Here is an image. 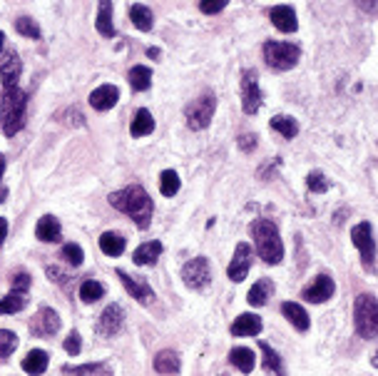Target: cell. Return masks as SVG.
<instances>
[{"mask_svg":"<svg viewBox=\"0 0 378 376\" xmlns=\"http://www.w3.org/2000/svg\"><path fill=\"white\" fill-rule=\"evenodd\" d=\"M110 205L120 212H124L127 217L137 222L140 229L150 227L152 212H155V205H152V197L144 192V187L140 185H132V187H124L112 192L110 195Z\"/></svg>","mask_w":378,"mask_h":376,"instance_id":"obj_1","label":"cell"},{"mask_svg":"<svg viewBox=\"0 0 378 376\" xmlns=\"http://www.w3.org/2000/svg\"><path fill=\"white\" fill-rule=\"evenodd\" d=\"M25 112H27V95L15 87H5L3 95V107H0V127L8 137L18 135L25 127Z\"/></svg>","mask_w":378,"mask_h":376,"instance_id":"obj_2","label":"cell"},{"mask_svg":"<svg viewBox=\"0 0 378 376\" xmlns=\"http://www.w3.org/2000/svg\"><path fill=\"white\" fill-rule=\"evenodd\" d=\"M252 237L256 240V252L267 264H279L284 260V244H281L279 229L271 220L252 222Z\"/></svg>","mask_w":378,"mask_h":376,"instance_id":"obj_3","label":"cell"},{"mask_svg":"<svg viewBox=\"0 0 378 376\" xmlns=\"http://www.w3.org/2000/svg\"><path fill=\"white\" fill-rule=\"evenodd\" d=\"M353 322L356 331L364 339H376L378 331V302L373 294H361L353 304Z\"/></svg>","mask_w":378,"mask_h":376,"instance_id":"obj_4","label":"cell"},{"mask_svg":"<svg viewBox=\"0 0 378 376\" xmlns=\"http://www.w3.org/2000/svg\"><path fill=\"white\" fill-rule=\"evenodd\" d=\"M264 58H267L269 67L274 70H291L301 58V50L291 43H276V40H269L264 45Z\"/></svg>","mask_w":378,"mask_h":376,"instance_id":"obj_5","label":"cell"},{"mask_svg":"<svg viewBox=\"0 0 378 376\" xmlns=\"http://www.w3.org/2000/svg\"><path fill=\"white\" fill-rule=\"evenodd\" d=\"M214 110H216V98L212 92H204L202 98H197L192 105H187V110H184L187 125L192 130H204V127H209V123H212Z\"/></svg>","mask_w":378,"mask_h":376,"instance_id":"obj_6","label":"cell"},{"mask_svg":"<svg viewBox=\"0 0 378 376\" xmlns=\"http://www.w3.org/2000/svg\"><path fill=\"white\" fill-rule=\"evenodd\" d=\"M353 244L359 247L361 257H364V267L376 272V242H373V227L368 222H361L351 229Z\"/></svg>","mask_w":378,"mask_h":376,"instance_id":"obj_7","label":"cell"},{"mask_svg":"<svg viewBox=\"0 0 378 376\" xmlns=\"http://www.w3.org/2000/svg\"><path fill=\"white\" fill-rule=\"evenodd\" d=\"M182 279L189 289H204L212 279V267H209L207 257H194L182 267Z\"/></svg>","mask_w":378,"mask_h":376,"instance_id":"obj_8","label":"cell"},{"mask_svg":"<svg viewBox=\"0 0 378 376\" xmlns=\"http://www.w3.org/2000/svg\"><path fill=\"white\" fill-rule=\"evenodd\" d=\"M241 107H244L247 115H254L261 107V90H259L256 70L244 72V80H241Z\"/></svg>","mask_w":378,"mask_h":376,"instance_id":"obj_9","label":"cell"},{"mask_svg":"<svg viewBox=\"0 0 378 376\" xmlns=\"http://www.w3.org/2000/svg\"><path fill=\"white\" fill-rule=\"evenodd\" d=\"M122 324H124L122 306H120V304H110L98 319V334H100V337H115V334H120Z\"/></svg>","mask_w":378,"mask_h":376,"instance_id":"obj_10","label":"cell"},{"mask_svg":"<svg viewBox=\"0 0 378 376\" xmlns=\"http://www.w3.org/2000/svg\"><path fill=\"white\" fill-rule=\"evenodd\" d=\"M249 267H252V247L247 242H239L236 244V252L232 257V264H229L227 274L232 282H244L249 274Z\"/></svg>","mask_w":378,"mask_h":376,"instance_id":"obj_11","label":"cell"},{"mask_svg":"<svg viewBox=\"0 0 378 376\" xmlns=\"http://www.w3.org/2000/svg\"><path fill=\"white\" fill-rule=\"evenodd\" d=\"M336 292V284H333V279L326 277V274H319V277L313 279L311 284L301 292V297L307 299V302H313V304H321V302H329Z\"/></svg>","mask_w":378,"mask_h":376,"instance_id":"obj_12","label":"cell"},{"mask_svg":"<svg viewBox=\"0 0 378 376\" xmlns=\"http://www.w3.org/2000/svg\"><path fill=\"white\" fill-rule=\"evenodd\" d=\"M58 329H60V317L52 309H47V306H43L35 314L33 322H30V331H33L35 337H52V334H58Z\"/></svg>","mask_w":378,"mask_h":376,"instance_id":"obj_13","label":"cell"},{"mask_svg":"<svg viewBox=\"0 0 378 376\" xmlns=\"http://www.w3.org/2000/svg\"><path fill=\"white\" fill-rule=\"evenodd\" d=\"M118 277L122 279L124 289L132 294V299H137L140 304H150L152 299H155V292H152V286L147 284L142 277H130V274L122 272V269H118Z\"/></svg>","mask_w":378,"mask_h":376,"instance_id":"obj_14","label":"cell"},{"mask_svg":"<svg viewBox=\"0 0 378 376\" xmlns=\"http://www.w3.org/2000/svg\"><path fill=\"white\" fill-rule=\"evenodd\" d=\"M23 72V63L15 52H5L0 60V78H3V87H15Z\"/></svg>","mask_w":378,"mask_h":376,"instance_id":"obj_15","label":"cell"},{"mask_svg":"<svg viewBox=\"0 0 378 376\" xmlns=\"http://www.w3.org/2000/svg\"><path fill=\"white\" fill-rule=\"evenodd\" d=\"M35 237L40 242H47V244H55V242L63 240V227H60L58 217H52V214L40 217L38 227H35Z\"/></svg>","mask_w":378,"mask_h":376,"instance_id":"obj_16","label":"cell"},{"mask_svg":"<svg viewBox=\"0 0 378 376\" xmlns=\"http://www.w3.org/2000/svg\"><path fill=\"white\" fill-rule=\"evenodd\" d=\"M120 100V90L115 87V85H100L98 90L90 92V105L95 107V110L104 112L110 110V107H115Z\"/></svg>","mask_w":378,"mask_h":376,"instance_id":"obj_17","label":"cell"},{"mask_svg":"<svg viewBox=\"0 0 378 376\" xmlns=\"http://www.w3.org/2000/svg\"><path fill=\"white\" fill-rule=\"evenodd\" d=\"M269 18H271L274 28L276 30H281V33H293V30L299 28V23H296V13H293V8H289V6L271 8Z\"/></svg>","mask_w":378,"mask_h":376,"instance_id":"obj_18","label":"cell"},{"mask_svg":"<svg viewBox=\"0 0 378 376\" xmlns=\"http://www.w3.org/2000/svg\"><path fill=\"white\" fill-rule=\"evenodd\" d=\"M261 331V319L256 314H239L232 324V334L234 337H256Z\"/></svg>","mask_w":378,"mask_h":376,"instance_id":"obj_19","label":"cell"},{"mask_svg":"<svg viewBox=\"0 0 378 376\" xmlns=\"http://www.w3.org/2000/svg\"><path fill=\"white\" fill-rule=\"evenodd\" d=\"M159 254H162V244H159V242H144V244H140L137 249H135L132 262L140 267L155 264V262L159 260Z\"/></svg>","mask_w":378,"mask_h":376,"instance_id":"obj_20","label":"cell"},{"mask_svg":"<svg viewBox=\"0 0 378 376\" xmlns=\"http://www.w3.org/2000/svg\"><path fill=\"white\" fill-rule=\"evenodd\" d=\"M281 314H284V317H287L299 331H307L309 329L307 309H304L301 304H296V302H284V304H281Z\"/></svg>","mask_w":378,"mask_h":376,"instance_id":"obj_21","label":"cell"},{"mask_svg":"<svg viewBox=\"0 0 378 376\" xmlns=\"http://www.w3.org/2000/svg\"><path fill=\"white\" fill-rule=\"evenodd\" d=\"M98 30L104 38H115V23H112V0H100L98 10Z\"/></svg>","mask_w":378,"mask_h":376,"instance_id":"obj_22","label":"cell"},{"mask_svg":"<svg viewBox=\"0 0 378 376\" xmlns=\"http://www.w3.org/2000/svg\"><path fill=\"white\" fill-rule=\"evenodd\" d=\"M274 294V284H271V279H259L247 294V302L252 306H264L267 304V299Z\"/></svg>","mask_w":378,"mask_h":376,"instance_id":"obj_23","label":"cell"},{"mask_svg":"<svg viewBox=\"0 0 378 376\" xmlns=\"http://www.w3.org/2000/svg\"><path fill=\"white\" fill-rule=\"evenodd\" d=\"M155 371L157 374H179L182 371V364H179V357L175 351H159L155 359Z\"/></svg>","mask_w":378,"mask_h":376,"instance_id":"obj_24","label":"cell"},{"mask_svg":"<svg viewBox=\"0 0 378 376\" xmlns=\"http://www.w3.org/2000/svg\"><path fill=\"white\" fill-rule=\"evenodd\" d=\"M229 362L234 364L236 369L244 371V374H249V371L254 369V364H256V357H254V351L247 349V346H236V349L229 351Z\"/></svg>","mask_w":378,"mask_h":376,"instance_id":"obj_25","label":"cell"},{"mask_svg":"<svg viewBox=\"0 0 378 376\" xmlns=\"http://www.w3.org/2000/svg\"><path fill=\"white\" fill-rule=\"evenodd\" d=\"M155 130V117H152L150 110H137V115H135V120H132V137H144V135H150V132Z\"/></svg>","mask_w":378,"mask_h":376,"instance_id":"obj_26","label":"cell"},{"mask_svg":"<svg viewBox=\"0 0 378 376\" xmlns=\"http://www.w3.org/2000/svg\"><path fill=\"white\" fill-rule=\"evenodd\" d=\"M100 249H102L107 257H120L124 252V237L118 232H104L100 237Z\"/></svg>","mask_w":378,"mask_h":376,"instance_id":"obj_27","label":"cell"},{"mask_svg":"<svg viewBox=\"0 0 378 376\" xmlns=\"http://www.w3.org/2000/svg\"><path fill=\"white\" fill-rule=\"evenodd\" d=\"M130 85H132V90H137V92H144V90H150V85H152V70L147 65H135L130 70Z\"/></svg>","mask_w":378,"mask_h":376,"instance_id":"obj_28","label":"cell"},{"mask_svg":"<svg viewBox=\"0 0 378 376\" xmlns=\"http://www.w3.org/2000/svg\"><path fill=\"white\" fill-rule=\"evenodd\" d=\"M271 130L279 132V135L287 137V140H291V137L299 135V125H296V120H293V117L276 115V117H271Z\"/></svg>","mask_w":378,"mask_h":376,"instance_id":"obj_29","label":"cell"},{"mask_svg":"<svg viewBox=\"0 0 378 376\" xmlns=\"http://www.w3.org/2000/svg\"><path fill=\"white\" fill-rule=\"evenodd\" d=\"M23 369H25L27 374H43V371L47 369V354L43 349H33L23 359Z\"/></svg>","mask_w":378,"mask_h":376,"instance_id":"obj_30","label":"cell"},{"mask_svg":"<svg viewBox=\"0 0 378 376\" xmlns=\"http://www.w3.org/2000/svg\"><path fill=\"white\" fill-rule=\"evenodd\" d=\"M27 304L25 292H10L8 297L0 299V314H15V311H23Z\"/></svg>","mask_w":378,"mask_h":376,"instance_id":"obj_31","label":"cell"},{"mask_svg":"<svg viewBox=\"0 0 378 376\" xmlns=\"http://www.w3.org/2000/svg\"><path fill=\"white\" fill-rule=\"evenodd\" d=\"M130 18H132V23H135V28H140L142 33L152 30L155 18H152V10L147 6H132L130 8Z\"/></svg>","mask_w":378,"mask_h":376,"instance_id":"obj_32","label":"cell"},{"mask_svg":"<svg viewBox=\"0 0 378 376\" xmlns=\"http://www.w3.org/2000/svg\"><path fill=\"white\" fill-rule=\"evenodd\" d=\"M102 297H104V286L100 284V282H95V279L82 282V286H80V299H82V302L92 304V302H98V299Z\"/></svg>","mask_w":378,"mask_h":376,"instance_id":"obj_33","label":"cell"},{"mask_svg":"<svg viewBox=\"0 0 378 376\" xmlns=\"http://www.w3.org/2000/svg\"><path fill=\"white\" fill-rule=\"evenodd\" d=\"M259 346H261V354H264V366H267L271 374H284V362L279 359V354L264 342H261Z\"/></svg>","mask_w":378,"mask_h":376,"instance_id":"obj_34","label":"cell"},{"mask_svg":"<svg viewBox=\"0 0 378 376\" xmlns=\"http://www.w3.org/2000/svg\"><path fill=\"white\" fill-rule=\"evenodd\" d=\"M159 189H162L164 197H172L179 192V175L175 169H164L162 177H159Z\"/></svg>","mask_w":378,"mask_h":376,"instance_id":"obj_35","label":"cell"},{"mask_svg":"<svg viewBox=\"0 0 378 376\" xmlns=\"http://www.w3.org/2000/svg\"><path fill=\"white\" fill-rule=\"evenodd\" d=\"M63 374H112L107 364H85V366H63Z\"/></svg>","mask_w":378,"mask_h":376,"instance_id":"obj_36","label":"cell"},{"mask_svg":"<svg viewBox=\"0 0 378 376\" xmlns=\"http://www.w3.org/2000/svg\"><path fill=\"white\" fill-rule=\"evenodd\" d=\"M15 349H18V337H15L13 331L0 329V359L10 357Z\"/></svg>","mask_w":378,"mask_h":376,"instance_id":"obj_37","label":"cell"},{"mask_svg":"<svg viewBox=\"0 0 378 376\" xmlns=\"http://www.w3.org/2000/svg\"><path fill=\"white\" fill-rule=\"evenodd\" d=\"M15 30H18L20 35H25V38H33V40L40 38V28L33 18H18L15 20Z\"/></svg>","mask_w":378,"mask_h":376,"instance_id":"obj_38","label":"cell"},{"mask_svg":"<svg viewBox=\"0 0 378 376\" xmlns=\"http://www.w3.org/2000/svg\"><path fill=\"white\" fill-rule=\"evenodd\" d=\"M63 260H65L67 264H72V267H80L82 264V260H85V254H82L80 244H65L63 247Z\"/></svg>","mask_w":378,"mask_h":376,"instance_id":"obj_39","label":"cell"},{"mask_svg":"<svg viewBox=\"0 0 378 376\" xmlns=\"http://www.w3.org/2000/svg\"><path fill=\"white\" fill-rule=\"evenodd\" d=\"M307 185L311 192H319V195H324V192L329 189V180L321 175V172H311V175L307 177Z\"/></svg>","mask_w":378,"mask_h":376,"instance_id":"obj_40","label":"cell"},{"mask_svg":"<svg viewBox=\"0 0 378 376\" xmlns=\"http://www.w3.org/2000/svg\"><path fill=\"white\" fill-rule=\"evenodd\" d=\"M227 3H229V0H202V3H199V8H202V13L214 15V13H219V10H224V8H227Z\"/></svg>","mask_w":378,"mask_h":376,"instance_id":"obj_41","label":"cell"},{"mask_svg":"<svg viewBox=\"0 0 378 376\" xmlns=\"http://www.w3.org/2000/svg\"><path fill=\"white\" fill-rule=\"evenodd\" d=\"M10 282H13V289H15V292H27V289H30V277H27L25 272L15 274Z\"/></svg>","mask_w":378,"mask_h":376,"instance_id":"obj_42","label":"cell"},{"mask_svg":"<svg viewBox=\"0 0 378 376\" xmlns=\"http://www.w3.org/2000/svg\"><path fill=\"white\" fill-rule=\"evenodd\" d=\"M65 351L67 354H72V357H78L80 354V334L78 331H72L70 337L65 339Z\"/></svg>","mask_w":378,"mask_h":376,"instance_id":"obj_43","label":"cell"},{"mask_svg":"<svg viewBox=\"0 0 378 376\" xmlns=\"http://www.w3.org/2000/svg\"><path fill=\"white\" fill-rule=\"evenodd\" d=\"M239 147L244 149V152H252V149L256 147V135H241L239 137Z\"/></svg>","mask_w":378,"mask_h":376,"instance_id":"obj_44","label":"cell"},{"mask_svg":"<svg viewBox=\"0 0 378 376\" xmlns=\"http://www.w3.org/2000/svg\"><path fill=\"white\" fill-rule=\"evenodd\" d=\"M356 3H359V8L364 10V13L376 15V0H356Z\"/></svg>","mask_w":378,"mask_h":376,"instance_id":"obj_45","label":"cell"},{"mask_svg":"<svg viewBox=\"0 0 378 376\" xmlns=\"http://www.w3.org/2000/svg\"><path fill=\"white\" fill-rule=\"evenodd\" d=\"M5 237H8V220L5 217H0V244L5 242Z\"/></svg>","mask_w":378,"mask_h":376,"instance_id":"obj_46","label":"cell"},{"mask_svg":"<svg viewBox=\"0 0 378 376\" xmlns=\"http://www.w3.org/2000/svg\"><path fill=\"white\" fill-rule=\"evenodd\" d=\"M147 55H150V58H159V50H157V48H150V50H147Z\"/></svg>","mask_w":378,"mask_h":376,"instance_id":"obj_47","label":"cell"},{"mask_svg":"<svg viewBox=\"0 0 378 376\" xmlns=\"http://www.w3.org/2000/svg\"><path fill=\"white\" fill-rule=\"evenodd\" d=\"M3 169H5V160H3V155H0V177H3Z\"/></svg>","mask_w":378,"mask_h":376,"instance_id":"obj_48","label":"cell"},{"mask_svg":"<svg viewBox=\"0 0 378 376\" xmlns=\"http://www.w3.org/2000/svg\"><path fill=\"white\" fill-rule=\"evenodd\" d=\"M3 45H5V35L0 33V50H3Z\"/></svg>","mask_w":378,"mask_h":376,"instance_id":"obj_49","label":"cell"}]
</instances>
